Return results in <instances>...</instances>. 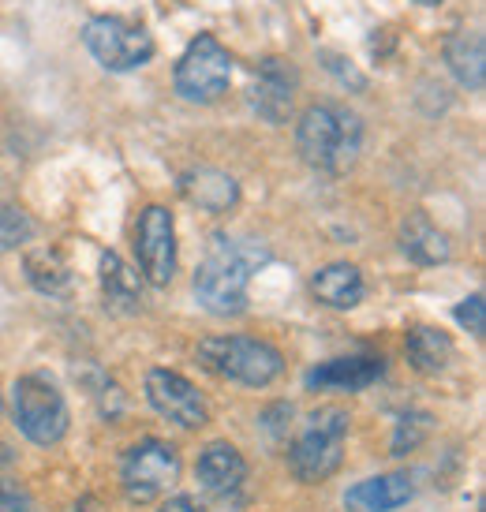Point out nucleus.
<instances>
[{
    "label": "nucleus",
    "instance_id": "nucleus-20",
    "mask_svg": "<svg viewBox=\"0 0 486 512\" xmlns=\"http://www.w3.org/2000/svg\"><path fill=\"white\" fill-rule=\"evenodd\" d=\"M445 64L457 75L460 86L468 90H483L486 83V45L483 34H453L445 42Z\"/></svg>",
    "mask_w": 486,
    "mask_h": 512
},
{
    "label": "nucleus",
    "instance_id": "nucleus-22",
    "mask_svg": "<svg viewBox=\"0 0 486 512\" xmlns=\"http://www.w3.org/2000/svg\"><path fill=\"white\" fill-rule=\"evenodd\" d=\"M430 430H434V415L430 412H404L397 419V430H393V456L415 453L430 438Z\"/></svg>",
    "mask_w": 486,
    "mask_h": 512
},
{
    "label": "nucleus",
    "instance_id": "nucleus-2",
    "mask_svg": "<svg viewBox=\"0 0 486 512\" xmlns=\"http://www.w3.org/2000/svg\"><path fill=\"white\" fill-rule=\"evenodd\" d=\"M296 150L311 169L344 176L363 150V120L344 105H311L296 124Z\"/></svg>",
    "mask_w": 486,
    "mask_h": 512
},
{
    "label": "nucleus",
    "instance_id": "nucleus-16",
    "mask_svg": "<svg viewBox=\"0 0 486 512\" xmlns=\"http://www.w3.org/2000/svg\"><path fill=\"white\" fill-rule=\"evenodd\" d=\"M401 251L412 258L415 266H442V262H449V255H453V247H449V240H445V232L434 225L423 210H415V214L404 217Z\"/></svg>",
    "mask_w": 486,
    "mask_h": 512
},
{
    "label": "nucleus",
    "instance_id": "nucleus-15",
    "mask_svg": "<svg viewBox=\"0 0 486 512\" xmlns=\"http://www.w3.org/2000/svg\"><path fill=\"white\" fill-rule=\"evenodd\" d=\"M180 191L191 206H199L206 214H225L236 206L240 199V187L232 180L229 172H217V169H191L180 176Z\"/></svg>",
    "mask_w": 486,
    "mask_h": 512
},
{
    "label": "nucleus",
    "instance_id": "nucleus-25",
    "mask_svg": "<svg viewBox=\"0 0 486 512\" xmlns=\"http://www.w3.org/2000/svg\"><path fill=\"white\" fill-rule=\"evenodd\" d=\"M0 512H38V501L23 483L0 479Z\"/></svg>",
    "mask_w": 486,
    "mask_h": 512
},
{
    "label": "nucleus",
    "instance_id": "nucleus-17",
    "mask_svg": "<svg viewBox=\"0 0 486 512\" xmlns=\"http://www.w3.org/2000/svg\"><path fill=\"white\" fill-rule=\"evenodd\" d=\"M311 292L326 307H333V311H352L359 299H363L367 285H363V273L352 262H329V266H322L311 277Z\"/></svg>",
    "mask_w": 486,
    "mask_h": 512
},
{
    "label": "nucleus",
    "instance_id": "nucleus-8",
    "mask_svg": "<svg viewBox=\"0 0 486 512\" xmlns=\"http://www.w3.org/2000/svg\"><path fill=\"white\" fill-rule=\"evenodd\" d=\"M180 479V456L169 441L146 438L139 445H131L124 464H120V483H124V494L131 501H146L161 498L172 483Z\"/></svg>",
    "mask_w": 486,
    "mask_h": 512
},
{
    "label": "nucleus",
    "instance_id": "nucleus-26",
    "mask_svg": "<svg viewBox=\"0 0 486 512\" xmlns=\"http://www.w3.org/2000/svg\"><path fill=\"white\" fill-rule=\"evenodd\" d=\"M161 512H206V505H199V501L187 498V494H180V498L165 501V505H161Z\"/></svg>",
    "mask_w": 486,
    "mask_h": 512
},
{
    "label": "nucleus",
    "instance_id": "nucleus-4",
    "mask_svg": "<svg viewBox=\"0 0 486 512\" xmlns=\"http://www.w3.org/2000/svg\"><path fill=\"white\" fill-rule=\"evenodd\" d=\"M195 356H199V363L210 374L236 385H251V389H266L285 370V356L270 341H262V337H240V333L206 337V341H199Z\"/></svg>",
    "mask_w": 486,
    "mask_h": 512
},
{
    "label": "nucleus",
    "instance_id": "nucleus-9",
    "mask_svg": "<svg viewBox=\"0 0 486 512\" xmlns=\"http://www.w3.org/2000/svg\"><path fill=\"white\" fill-rule=\"evenodd\" d=\"M146 400L154 404V412L161 419H169L184 430H199L210 423V408L202 393L195 389V382H187L180 370L154 367L146 374Z\"/></svg>",
    "mask_w": 486,
    "mask_h": 512
},
{
    "label": "nucleus",
    "instance_id": "nucleus-11",
    "mask_svg": "<svg viewBox=\"0 0 486 512\" xmlns=\"http://www.w3.org/2000/svg\"><path fill=\"white\" fill-rule=\"evenodd\" d=\"M296 90H300V72L296 64L285 57H266L255 68V79H251V109H255L266 124L281 128L292 120V105H296Z\"/></svg>",
    "mask_w": 486,
    "mask_h": 512
},
{
    "label": "nucleus",
    "instance_id": "nucleus-28",
    "mask_svg": "<svg viewBox=\"0 0 486 512\" xmlns=\"http://www.w3.org/2000/svg\"><path fill=\"white\" fill-rule=\"evenodd\" d=\"M415 4H423V8H438L442 0H415Z\"/></svg>",
    "mask_w": 486,
    "mask_h": 512
},
{
    "label": "nucleus",
    "instance_id": "nucleus-10",
    "mask_svg": "<svg viewBox=\"0 0 486 512\" xmlns=\"http://www.w3.org/2000/svg\"><path fill=\"white\" fill-rule=\"evenodd\" d=\"M135 255L150 285L165 288L176 277V221L165 206H146L135 225Z\"/></svg>",
    "mask_w": 486,
    "mask_h": 512
},
{
    "label": "nucleus",
    "instance_id": "nucleus-18",
    "mask_svg": "<svg viewBox=\"0 0 486 512\" xmlns=\"http://www.w3.org/2000/svg\"><path fill=\"white\" fill-rule=\"evenodd\" d=\"M101 292H105V303L120 314H135L139 303H143L139 273L131 270L116 251H105V255H101Z\"/></svg>",
    "mask_w": 486,
    "mask_h": 512
},
{
    "label": "nucleus",
    "instance_id": "nucleus-3",
    "mask_svg": "<svg viewBox=\"0 0 486 512\" xmlns=\"http://www.w3.org/2000/svg\"><path fill=\"white\" fill-rule=\"evenodd\" d=\"M348 427H352V415L344 412L341 404L315 408L300 427L296 441L288 445V471L307 486L326 483L329 475L341 468Z\"/></svg>",
    "mask_w": 486,
    "mask_h": 512
},
{
    "label": "nucleus",
    "instance_id": "nucleus-6",
    "mask_svg": "<svg viewBox=\"0 0 486 512\" xmlns=\"http://www.w3.org/2000/svg\"><path fill=\"white\" fill-rule=\"evenodd\" d=\"M83 42L105 72H135L154 57L150 30L124 15H94L83 27Z\"/></svg>",
    "mask_w": 486,
    "mask_h": 512
},
{
    "label": "nucleus",
    "instance_id": "nucleus-21",
    "mask_svg": "<svg viewBox=\"0 0 486 512\" xmlns=\"http://www.w3.org/2000/svg\"><path fill=\"white\" fill-rule=\"evenodd\" d=\"M23 270H27V281L42 296H68L72 292V266L64 262V255L60 251H53V247H38V251H27V258H23Z\"/></svg>",
    "mask_w": 486,
    "mask_h": 512
},
{
    "label": "nucleus",
    "instance_id": "nucleus-5",
    "mask_svg": "<svg viewBox=\"0 0 486 512\" xmlns=\"http://www.w3.org/2000/svg\"><path fill=\"white\" fill-rule=\"evenodd\" d=\"M12 419L34 445H57L68 434V400L49 374H23L12 385Z\"/></svg>",
    "mask_w": 486,
    "mask_h": 512
},
{
    "label": "nucleus",
    "instance_id": "nucleus-27",
    "mask_svg": "<svg viewBox=\"0 0 486 512\" xmlns=\"http://www.w3.org/2000/svg\"><path fill=\"white\" fill-rule=\"evenodd\" d=\"M8 464H12V453L0 445V479H4V468H8Z\"/></svg>",
    "mask_w": 486,
    "mask_h": 512
},
{
    "label": "nucleus",
    "instance_id": "nucleus-19",
    "mask_svg": "<svg viewBox=\"0 0 486 512\" xmlns=\"http://www.w3.org/2000/svg\"><path fill=\"white\" fill-rule=\"evenodd\" d=\"M404 356H408V363L419 374H442L453 363V341H449V333H442V329L415 326L404 337Z\"/></svg>",
    "mask_w": 486,
    "mask_h": 512
},
{
    "label": "nucleus",
    "instance_id": "nucleus-13",
    "mask_svg": "<svg viewBox=\"0 0 486 512\" xmlns=\"http://www.w3.org/2000/svg\"><path fill=\"white\" fill-rule=\"evenodd\" d=\"M386 374V363L374 356H348V359H329L322 367L307 370V385L311 389H337V393H356L367 389Z\"/></svg>",
    "mask_w": 486,
    "mask_h": 512
},
{
    "label": "nucleus",
    "instance_id": "nucleus-12",
    "mask_svg": "<svg viewBox=\"0 0 486 512\" xmlns=\"http://www.w3.org/2000/svg\"><path fill=\"white\" fill-rule=\"evenodd\" d=\"M195 479L206 494H214V498H229L243 486L247 479V460L236 445L229 441H210L206 449H202L199 464H195Z\"/></svg>",
    "mask_w": 486,
    "mask_h": 512
},
{
    "label": "nucleus",
    "instance_id": "nucleus-14",
    "mask_svg": "<svg viewBox=\"0 0 486 512\" xmlns=\"http://www.w3.org/2000/svg\"><path fill=\"white\" fill-rule=\"evenodd\" d=\"M412 479L393 471V475H374V479H363L356 483L348 494H344V505L352 512H393L412 501Z\"/></svg>",
    "mask_w": 486,
    "mask_h": 512
},
{
    "label": "nucleus",
    "instance_id": "nucleus-1",
    "mask_svg": "<svg viewBox=\"0 0 486 512\" xmlns=\"http://www.w3.org/2000/svg\"><path fill=\"white\" fill-rule=\"evenodd\" d=\"M270 247L258 240L214 236L210 251L195 270V299L202 311L217 318H236L247 311V285L262 266H270Z\"/></svg>",
    "mask_w": 486,
    "mask_h": 512
},
{
    "label": "nucleus",
    "instance_id": "nucleus-29",
    "mask_svg": "<svg viewBox=\"0 0 486 512\" xmlns=\"http://www.w3.org/2000/svg\"><path fill=\"white\" fill-rule=\"evenodd\" d=\"M0 415H4V400H0Z\"/></svg>",
    "mask_w": 486,
    "mask_h": 512
},
{
    "label": "nucleus",
    "instance_id": "nucleus-24",
    "mask_svg": "<svg viewBox=\"0 0 486 512\" xmlns=\"http://www.w3.org/2000/svg\"><path fill=\"white\" fill-rule=\"evenodd\" d=\"M453 314H457V322L472 333L475 341H483L486 337V299H483V292H472L468 299H460Z\"/></svg>",
    "mask_w": 486,
    "mask_h": 512
},
{
    "label": "nucleus",
    "instance_id": "nucleus-23",
    "mask_svg": "<svg viewBox=\"0 0 486 512\" xmlns=\"http://www.w3.org/2000/svg\"><path fill=\"white\" fill-rule=\"evenodd\" d=\"M34 217L27 210H19V206H0V251H15V247H23V243L34 240Z\"/></svg>",
    "mask_w": 486,
    "mask_h": 512
},
{
    "label": "nucleus",
    "instance_id": "nucleus-7",
    "mask_svg": "<svg viewBox=\"0 0 486 512\" xmlns=\"http://www.w3.org/2000/svg\"><path fill=\"white\" fill-rule=\"evenodd\" d=\"M172 83H176V94L184 101L214 105V101H221L229 94L232 53L217 42L214 34H199V38L184 49V57L176 60Z\"/></svg>",
    "mask_w": 486,
    "mask_h": 512
}]
</instances>
